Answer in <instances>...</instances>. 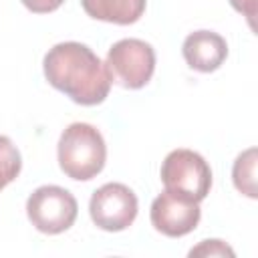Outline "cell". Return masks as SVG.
Wrapping results in <instances>:
<instances>
[{
    "label": "cell",
    "mask_w": 258,
    "mask_h": 258,
    "mask_svg": "<svg viewBox=\"0 0 258 258\" xmlns=\"http://www.w3.org/2000/svg\"><path fill=\"white\" fill-rule=\"evenodd\" d=\"M42 69L46 81L79 105H99L109 95L107 67L87 44L75 40L54 44L44 54Z\"/></svg>",
    "instance_id": "obj_1"
},
{
    "label": "cell",
    "mask_w": 258,
    "mask_h": 258,
    "mask_svg": "<svg viewBox=\"0 0 258 258\" xmlns=\"http://www.w3.org/2000/svg\"><path fill=\"white\" fill-rule=\"evenodd\" d=\"M58 165L62 173L77 181H89L105 167L107 145L91 123H71L58 139Z\"/></svg>",
    "instance_id": "obj_2"
},
{
    "label": "cell",
    "mask_w": 258,
    "mask_h": 258,
    "mask_svg": "<svg viewBox=\"0 0 258 258\" xmlns=\"http://www.w3.org/2000/svg\"><path fill=\"white\" fill-rule=\"evenodd\" d=\"M161 181L165 189L202 202L212 187V169L208 161L191 149H173L161 163Z\"/></svg>",
    "instance_id": "obj_3"
},
{
    "label": "cell",
    "mask_w": 258,
    "mask_h": 258,
    "mask_svg": "<svg viewBox=\"0 0 258 258\" xmlns=\"http://www.w3.org/2000/svg\"><path fill=\"white\" fill-rule=\"evenodd\" d=\"M105 67L111 83H117L123 89H141L153 77L155 50L145 40L121 38L109 48Z\"/></svg>",
    "instance_id": "obj_4"
},
{
    "label": "cell",
    "mask_w": 258,
    "mask_h": 258,
    "mask_svg": "<svg viewBox=\"0 0 258 258\" xmlns=\"http://www.w3.org/2000/svg\"><path fill=\"white\" fill-rule=\"evenodd\" d=\"M79 214L75 196L60 185H40L26 200V216L42 234L69 230Z\"/></svg>",
    "instance_id": "obj_5"
},
{
    "label": "cell",
    "mask_w": 258,
    "mask_h": 258,
    "mask_svg": "<svg viewBox=\"0 0 258 258\" xmlns=\"http://www.w3.org/2000/svg\"><path fill=\"white\" fill-rule=\"evenodd\" d=\"M137 196L125 183L101 185L89 202V214L97 228L105 232H121L129 228L137 218Z\"/></svg>",
    "instance_id": "obj_6"
},
{
    "label": "cell",
    "mask_w": 258,
    "mask_h": 258,
    "mask_svg": "<svg viewBox=\"0 0 258 258\" xmlns=\"http://www.w3.org/2000/svg\"><path fill=\"white\" fill-rule=\"evenodd\" d=\"M149 218L157 232L169 238H179L196 230L202 218V210L200 202L165 189L153 200Z\"/></svg>",
    "instance_id": "obj_7"
},
{
    "label": "cell",
    "mask_w": 258,
    "mask_h": 258,
    "mask_svg": "<svg viewBox=\"0 0 258 258\" xmlns=\"http://www.w3.org/2000/svg\"><path fill=\"white\" fill-rule=\"evenodd\" d=\"M183 58L189 69L200 73H212L222 67L228 56V44L224 36L214 30H196L185 36L181 44Z\"/></svg>",
    "instance_id": "obj_8"
},
{
    "label": "cell",
    "mask_w": 258,
    "mask_h": 258,
    "mask_svg": "<svg viewBox=\"0 0 258 258\" xmlns=\"http://www.w3.org/2000/svg\"><path fill=\"white\" fill-rule=\"evenodd\" d=\"M81 4L91 18L125 26L143 16L147 0H81Z\"/></svg>",
    "instance_id": "obj_9"
},
{
    "label": "cell",
    "mask_w": 258,
    "mask_h": 258,
    "mask_svg": "<svg viewBox=\"0 0 258 258\" xmlns=\"http://www.w3.org/2000/svg\"><path fill=\"white\" fill-rule=\"evenodd\" d=\"M256 161H258V151L256 147H250L246 151H242L232 167V179L234 185L240 194L248 196V198H256L258 189H256Z\"/></svg>",
    "instance_id": "obj_10"
},
{
    "label": "cell",
    "mask_w": 258,
    "mask_h": 258,
    "mask_svg": "<svg viewBox=\"0 0 258 258\" xmlns=\"http://www.w3.org/2000/svg\"><path fill=\"white\" fill-rule=\"evenodd\" d=\"M22 157L10 137L0 135V189H4L10 181H14L20 173Z\"/></svg>",
    "instance_id": "obj_11"
},
{
    "label": "cell",
    "mask_w": 258,
    "mask_h": 258,
    "mask_svg": "<svg viewBox=\"0 0 258 258\" xmlns=\"http://www.w3.org/2000/svg\"><path fill=\"white\" fill-rule=\"evenodd\" d=\"M189 256H234V250L222 240H204L189 250Z\"/></svg>",
    "instance_id": "obj_12"
},
{
    "label": "cell",
    "mask_w": 258,
    "mask_h": 258,
    "mask_svg": "<svg viewBox=\"0 0 258 258\" xmlns=\"http://www.w3.org/2000/svg\"><path fill=\"white\" fill-rule=\"evenodd\" d=\"M20 2L34 14H48L54 12L64 0H20Z\"/></svg>",
    "instance_id": "obj_13"
},
{
    "label": "cell",
    "mask_w": 258,
    "mask_h": 258,
    "mask_svg": "<svg viewBox=\"0 0 258 258\" xmlns=\"http://www.w3.org/2000/svg\"><path fill=\"white\" fill-rule=\"evenodd\" d=\"M232 8L246 16L250 28H254V16H256V0H230Z\"/></svg>",
    "instance_id": "obj_14"
}]
</instances>
